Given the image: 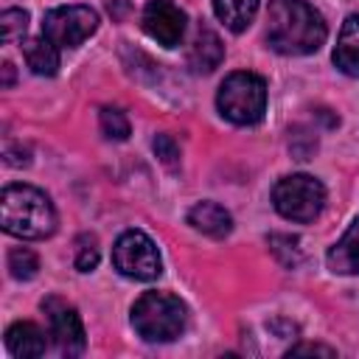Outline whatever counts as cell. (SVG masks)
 <instances>
[{
    "label": "cell",
    "mask_w": 359,
    "mask_h": 359,
    "mask_svg": "<svg viewBox=\"0 0 359 359\" xmlns=\"http://www.w3.org/2000/svg\"><path fill=\"white\" fill-rule=\"evenodd\" d=\"M258 6H261V0H213L216 17L233 34H241L252 22V17L258 14Z\"/></svg>",
    "instance_id": "16"
},
{
    "label": "cell",
    "mask_w": 359,
    "mask_h": 359,
    "mask_svg": "<svg viewBox=\"0 0 359 359\" xmlns=\"http://www.w3.org/2000/svg\"><path fill=\"white\" fill-rule=\"evenodd\" d=\"M224 59V45L222 39L216 36V31H210L208 25H202L188 48V67L194 73H210L222 65Z\"/></svg>",
    "instance_id": "10"
},
{
    "label": "cell",
    "mask_w": 359,
    "mask_h": 359,
    "mask_svg": "<svg viewBox=\"0 0 359 359\" xmlns=\"http://www.w3.org/2000/svg\"><path fill=\"white\" fill-rule=\"evenodd\" d=\"M132 325L146 342H171L188 325V309L168 292H143L132 306Z\"/></svg>",
    "instance_id": "3"
},
{
    "label": "cell",
    "mask_w": 359,
    "mask_h": 359,
    "mask_svg": "<svg viewBox=\"0 0 359 359\" xmlns=\"http://www.w3.org/2000/svg\"><path fill=\"white\" fill-rule=\"evenodd\" d=\"M311 356V353H320V356H334V351L331 348H325V345H294V348H289V356Z\"/></svg>",
    "instance_id": "22"
},
{
    "label": "cell",
    "mask_w": 359,
    "mask_h": 359,
    "mask_svg": "<svg viewBox=\"0 0 359 359\" xmlns=\"http://www.w3.org/2000/svg\"><path fill=\"white\" fill-rule=\"evenodd\" d=\"M11 81H14V67L11 62H3V87H11Z\"/></svg>",
    "instance_id": "23"
},
{
    "label": "cell",
    "mask_w": 359,
    "mask_h": 359,
    "mask_svg": "<svg viewBox=\"0 0 359 359\" xmlns=\"http://www.w3.org/2000/svg\"><path fill=\"white\" fill-rule=\"evenodd\" d=\"M98 28V14L90 6H59L42 20V34L59 48H79Z\"/></svg>",
    "instance_id": "7"
},
{
    "label": "cell",
    "mask_w": 359,
    "mask_h": 359,
    "mask_svg": "<svg viewBox=\"0 0 359 359\" xmlns=\"http://www.w3.org/2000/svg\"><path fill=\"white\" fill-rule=\"evenodd\" d=\"M8 269H11V278L31 280L36 275V269H39V261H36V255L28 247H14L8 252Z\"/></svg>",
    "instance_id": "19"
},
{
    "label": "cell",
    "mask_w": 359,
    "mask_h": 359,
    "mask_svg": "<svg viewBox=\"0 0 359 359\" xmlns=\"http://www.w3.org/2000/svg\"><path fill=\"white\" fill-rule=\"evenodd\" d=\"M112 264L121 275L132 280H154L163 272L157 244L143 230H126L112 247Z\"/></svg>",
    "instance_id": "6"
},
{
    "label": "cell",
    "mask_w": 359,
    "mask_h": 359,
    "mask_svg": "<svg viewBox=\"0 0 359 359\" xmlns=\"http://www.w3.org/2000/svg\"><path fill=\"white\" fill-rule=\"evenodd\" d=\"M328 28L323 14L306 0H269L266 42L283 56H309L320 50Z\"/></svg>",
    "instance_id": "1"
},
{
    "label": "cell",
    "mask_w": 359,
    "mask_h": 359,
    "mask_svg": "<svg viewBox=\"0 0 359 359\" xmlns=\"http://www.w3.org/2000/svg\"><path fill=\"white\" fill-rule=\"evenodd\" d=\"M6 348L11 356L25 359V356H42L48 342H45V334L39 325L20 320V323H11L6 328Z\"/></svg>",
    "instance_id": "14"
},
{
    "label": "cell",
    "mask_w": 359,
    "mask_h": 359,
    "mask_svg": "<svg viewBox=\"0 0 359 359\" xmlns=\"http://www.w3.org/2000/svg\"><path fill=\"white\" fill-rule=\"evenodd\" d=\"M216 107L236 126L258 123L266 112V84H264V79L258 73H250V70L230 73L219 87Z\"/></svg>",
    "instance_id": "4"
},
{
    "label": "cell",
    "mask_w": 359,
    "mask_h": 359,
    "mask_svg": "<svg viewBox=\"0 0 359 359\" xmlns=\"http://www.w3.org/2000/svg\"><path fill=\"white\" fill-rule=\"evenodd\" d=\"M328 266L337 275H359V216L342 233V238L328 250Z\"/></svg>",
    "instance_id": "13"
},
{
    "label": "cell",
    "mask_w": 359,
    "mask_h": 359,
    "mask_svg": "<svg viewBox=\"0 0 359 359\" xmlns=\"http://www.w3.org/2000/svg\"><path fill=\"white\" fill-rule=\"evenodd\" d=\"M334 65L345 76L359 79V14H348L342 22L334 48Z\"/></svg>",
    "instance_id": "11"
},
{
    "label": "cell",
    "mask_w": 359,
    "mask_h": 359,
    "mask_svg": "<svg viewBox=\"0 0 359 359\" xmlns=\"http://www.w3.org/2000/svg\"><path fill=\"white\" fill-rule=\"evenodd\" d=\"M98 123H101L104 137H109V140H126L129 132H132L129 129V118L115 107H104L101 115H98Z\"/></svg>",
    "instance_id": "18"
},
{
    "label": "cell",
    "mask_w": 359,
    "mask_h": 359,
    "mask_svg": "<svg viewBox=\"0 0 359 359\" xmlns=\"http://www.w3.org/2000/svg\"><path fill=\"white\" fill-rule=\"evenodd\" d=\"M42 311L48 314L50 337H53L59 353L62 356H79V353H84L87 337H84V325H81L79 311L70 303L59 300V297H48L42 303Z\"/></svg>",
    "instance_id": "8"
},
{
    "label": "cell",
    "mask_w": 359,
    "mask_h": 359,
    "mask_svg": "<svg viewBox=\"0 0 359 359\" xmlns=\"http://www.w3.org/2000/svg\"><path fill=\"white\" fill-rule=\"evenodd\" d=\"M275 210L289 222H314L325 205V188L311 174H289L280 177L272 188Z\"/></svg>",
    "instance_id": "5"
},
{
    "label": "cell",
    "mask_w": 359,
    "mask_h": 359,
    "mask_svg": "<svg viewBox=\"0 0 359 359\" xmlns=\"http://www.w3.org/2000/svg\"><path fill=\"white\" fill-rule=\"evenodd\" d=\"M188 224L210 238H224L233 230V216L219 202H196L188 210Z\"/></svg>",
    "instance_id": "12"
},
{
    "label": "cell",
    "mask_w": 359,
    "mask_h": 359,
    "mask_svg": "<svg viewBox=\"0 0 359 359\" xmlns=\"http://www.w3.org/2000/svg\"><path fill=\"white\" fill-rule=\"evenodd\" d=\"M143 31L163 48H174L182 42V34H185V11L171 3V0H149L143 6Z\"/></svg>",
    "instance_id": "9"
},
{
    "label": "cell",
    "mask_w": 359,
    "mask_h": 359,
    "mask_svg": "<svg viewBox=\"0 0 359 359\" xmlns=\"http://www.w3.org/2000/svg\"><path fill=\"white\" fill-rule=\"evenodd\" d=\"M73 264H76L79 272L95 269V264H98V244H95L93 236H79L76 238V258H73Z\"/></svg>",
    "instance_id": "20"
},
{
    "label": "cell",
    "mask_w": 359,
    "mask_h": 359,
    "mask_svg": "<svg viewBox=\"0 0 359 359\" xmlns=\"http://www.w3.org/2000/svg\"><path fill=\"white\" fill-rule=\"evenodd\" d=\"M28 31V11L22 8H6L0 14V36L6 45L22 39V34Z\"/></svg>",
    "instance_id": "17"
},
{
    "label": "cell",
    "mask_w": 359,
    "mask_h": 359,
    "mask_svg": "<svg viewBox=\"0 0 359 359\" xmlns=\"http://www.w3.org/2000/svg\"><path fill=\"white\" fill-rule=\"evenodd\" d=\"M22 53H25V62H28L31 73L56 76V70H59V45H53L45 34L25 39L22 42Z\"/></svg>",
    "instance_id": "15"
},
{
    "label": "cell",
    "mask_w": 359,
    "mask_h": 359,
    "mask_svg": "<svg viewBox=\"0 0 359 359\" xmlns=\"http://www.w3.org/2000/svg\"><path fill=\"white\" fill-rule=\"evenodd\" d=\"M151 149H154V154H157L165 165H177V163H180V146H177V140H174L171 135H157V137L151 140Z\"/></svg>",
    "instance_id": "21"
},
{
    "label": "cell",
    "mask_w": 359,
    "mask_h": 359,
    "mask_svg": "<svg viewBox=\"0 0 359 359\" xmlns=\"http://www.w3.org/2000/svg\"><path fill=\"white\" fill-rule=\"evenodd\" d=\"M0 224L17 238H48L56 230V208L34 185H6L0 196Z\"/></svg>",
    "instance_id": "2"
}]
</instances>
